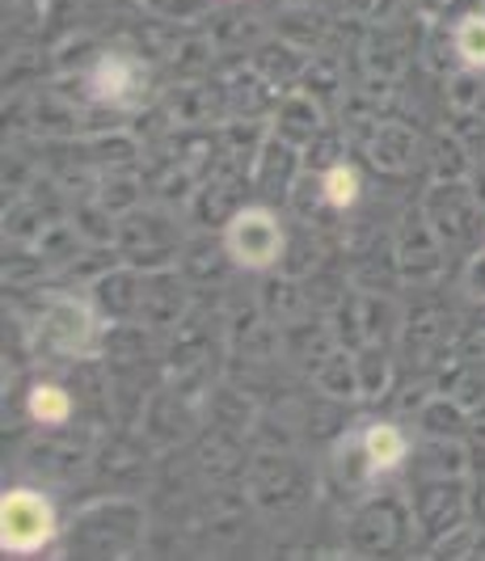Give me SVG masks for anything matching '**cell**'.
Masks as SVG:
<instances>
[{"label":"cell","instance_id":"obj_1","mask_svg":"<svg viewBox=\"0 0 485 561\" xmlns=\"http://www.w3.org/2000/svg\"><path fill=\"white\" fill-rule=\"evenodd\" d=\"M56 536V511L34 490H13L0 503V545L4 553H34Z\"/></svg>","mask_w":485,"mask_h":561},{"label":"cell","instance_id":"obj_2","mask_svg":"<svg viewBox=\"0 0 485 561\" xmlns=\"http://www.w3.org/2000/svg\"><path fill=\"white\" fill-rule=\"evenodd\" d=\"M229 250L241 266L262 271V266H270L279 257V250H284V228H279V220L270 211L250 207V211H241L229 225Z\"/></svg>","mask_w":485,"mask_h":561},{"label":"cell","instance_id":"obj_3","mask_svg":"<svg viewBox=\"0 0 485 561\" xmlns=\"http://www.w3.org/2000/svg\"><path fill=\"white\" fill-rule=\"evenodd\" d=\"M43 342L56 355H81L93 342V317L81 300H51V309L43 317Z\"/></svg>","mask_w":485,"mask_h":561},{"label":"cell","instance_id":"obj_4","mask_svg":"<svg viewBox=\"0 0 485 561\" xmlns=\"http://www.w3.org/2000/svg\"><path fill=\"white\" fill-rule=\"evenodd\" d=\"M359 444H363V460H368L371 473H389V469H397L401 460H405V435H401L397 426H389V422H376L368 426L363 435H359Z\"/></svg>","mask_w":485,"mask_h":561},{"label":"cell","instance_id":"obj_5","mask_svg":"<svg viewBox=\"0 0 485 561\" xmlns=\"http://www.w3.org/2000/svg\"><path fill=\"white\" fill-rule=\"evenodd\" d=\"M131 84H136V72L127 59H102L97 72H93V89L111 102H127L131 98Z\"/></svg>","mask_w":485,"mask_h":561},{"label":"cell","instance_id":"obj_6","mask_svg":"<svg viewBox=\"0 0 485 561\" xmlns=\"http://www.w3.org/2000/svg\"><path fill=\"white\" fill-rule=\"evenodd\" d=\"M30 414L38 422H63L72 414V397L56 389V385H38L34 393H30Z\"/></svg>","mask_w":485,"mask_h":561},{"label":"cell","instance_id":"obj_7","mask_svg":"<svg viewBox=\"0 0 485 561\" xmlns=\"http://www.w3.org/2000/svg\"><path fill=\"white\" fill-rule=\"evenodd\" d=\"M457 51L464 64L485 68V18H464L457 30Z\"/></svg>","mask_w":485,"mask_h":561},{"label":"cell","instance_id":"obj_8","mask_svg":"<svg viewBox=\"0 0 485 561\" xmlns=\"http://www.w3.org/2000/svg\"><path fill=\"white\" fill-rule=\"evenodd\" d=\"M355 195H359V178H355V169H330L325 173V198L334 203V207H346V203H355Z\"/></svg>","mask_w":485,"mask_h":561}]
</instances>
